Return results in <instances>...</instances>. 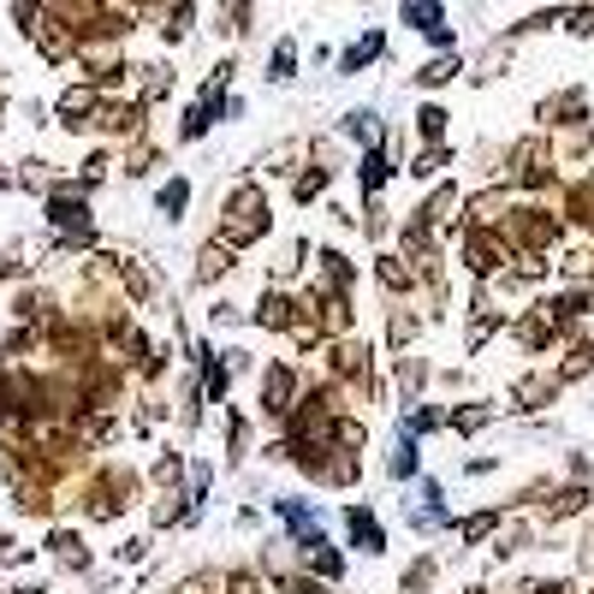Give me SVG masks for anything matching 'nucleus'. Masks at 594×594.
<instances>
[{"instance_id": "12", "label": "nucleus", "mask_w": 594, "mask_h": 594, "mask_svg": "<svg viewBox=\"0 0 594 594\" xmlns=\"http://www.w3.org/2000/svg\"><path fill=\"white\" fill-rule=\"evenodd\" d=\"M7 309H12V321H24V327H48V321H60V316H66V309H60V297L48 291L42 279H30V286H24L19 297H12Z\"/></svg>"}, {"instance_id": "31", "label": "nucleus", "mask_w": 594, "mask_h": 594, "mask_svg": "<svg viewBox=\"0 0 594 594\" xmlns=\"http://www.w3.org/2000/svg\"><path fill=\"white\" fill-rule=\"evenodd\" d=\"M220 594H268V576L256 565H232V571H220Z\"/></svg>"}, {"instance_id": "20", "label": "nucleus", "mask_w": 594, "mask_h": 594, "mask_svg": "<svg viewBox=\"0 0 594 594\" xmlns=\"http://www.w3.org/2000/svg\"><path fill=\"white\" fill-rule=\"evenodd\" d=\"M268 517H279V529H286V535L309 529V523H321L316 499H291V494H274V499H268Z\"/></svg>"}, {"instance_id": "36", "label": "nucleus", "mask_w": 594, "mask_h": 594, "mask_svg": "<svg viewBox=\"0 0 594 594\" xmlns=\"http://www.w3.org/2000/svg\"><path fill=\"white\" fill-rule=\"evenodd\" d=\"M446 108H434V101H428V108L423 113H416V131H423V143H440V137H446Z\"/></svg>"}, {"instance_id": "34", "label": "nucleus", "mask_w": 594, "mask_h": 594, "mask_svg": "<svg viewBox=\"0 0 594 594\" xmlns=\"http://www.w3.org/2000/svg\"><path fill=\"white\" fill-rule=\"evenodd\" d=\"M416 327H423V321H416L410 309H393V316H387V345H393V352H410Z\"/></svg>"}, {"instance_id": "19", "label": "nucleus", "mask_w": 594, "mask_h": 594, "mask_svg": "<svg viewBox=\"0 0 594 594\" xmlns=\"http://www.w3.org/2000/svg\"><path fill=\"white\" fill-rule=\"evenodd\" d=\"M446 428V405H428V398H416V405H405V416H398V434H410V440H428V434Z\"/></svg>"}, {"instance_id": "8", "label": "nucleus", "mask_w": 594, "mask_h": 594, "mask_svg": "<svg viewBox=\"0 0 594 594\" xmlns=\"http://www.w3.org/2000/svg\"><path fill=\"white\" fill-rule=\"evenodd\" d=\"M339 523H345V547H352V553H369V558L387 553V529H380V517H375L369 499H352Z\"/></svg>"}, {"instance_id": "42", "label": "nucleus", "mask_w": 594, "mask_h": 594, "mask_svg": "<svg viewBox=\"0 0 594 594\" xmlns=\"http://www.w3.org/2000/svg\"><path fill=\"white\" fill-rule=\"evenodd\" d=\"M155 167H161V149H137L126 172H131V179H149V172H155Z\"/></svg>"}, {"instance_id": "14", "label": "nucleus", "mask_w": 594, "mask_h": 594, "mask_svg": "<svg viewBox=\"0 0 594 594\" xmlns=\"http://www.w3.org/2000/svg\"><path fill=\"white\" fill-rule=\"evenodd\" d=\"M185 464H190V452H179V446H161V452H155V458H149V494H179V487H185Z\"/></svg>"}, {"instance_id": "3", "label": "nucleus", "mask_w": 594, "mask_h": 594, "mask_svg": "<svg viewBox=\"0 0 594 594\" xmlns=\"http://www.w3.org/2000/svg\"><path fill=\"white\" fill-rule=\"evenodd\" d=\"M42 220L55 238H101L96 208H90V185L83 179H55V190L42 197Z\"/></svg>"}, {"instance_id": "13", "label": "nucleus", "mask_w": 594, "mask_h": 594, "mask_svg": "<svg viewBox=\"0 0 594 594\" xmlns=\"http://www.w3.org/2000/svg\"><path fill=\"white\" fill-rule=\"evenodd\" d=\"M232 268H238V250H232L226 238H208L202 250H197V261H190V286L208 291V286H220V279L232 274Z\"/></svg>"}, {"instance_id": "4", "label": "nucleus", "mask_w": 594, "mask_h": 594, "mask_svg": "<svg viewBox=\"0 0 594 594\" xmlns=\"http://www.w3.org/2000/svg\"><path fill=\"white\" fill-rule=\"evenodd\" d=\"M250 321L261 327V334H279V339H297V334H309V304H304V291L297 286H261L256 297V309H250Z\"/></svg>"}, {"instance_id": "41", "label": "nucleus", "mask_w": 594, "mask_h": 594, "mask_svg": "<svg viewBox=\"0 0 594 594\" xmlns=\"http://www.w3.org/2000/svg\"><path fill=\"white\" fill-rule=\"evenodd\" d=\"M220 363H226V375H232V380H238L244 369H256V357L244 352V345H226V352H220Z\"/></svg>"}, {"instance_id": "23", "label": "nucleus", "mask_w": 594, "mask_h": 594, "mask_svg": "<svg viewBox=\"0 0 594 594\" xmlns=\"http://www.w3.org/2000/svg\"><path fill=\"white\" fill-rule=\"evenodd\" d=\"M375 286H380V291H393V297L416 291V274H410V261H405V256H387V250H380V256H375Z\"/></svg>"}, {"instance_id": "24", "label": "nucleus", "mask_w": 594, "mask_h": 594, "mask_svg": "<svg viewBox=\"0 0 594 594\" xmlns=\"http://www.w3.org/2000/svg\"><path fill=\"white\" fill-rule=\"evenodd\" d=\"M393 375H398V398H405V405H416V398H423V387H428V363L410 357V352H398Z\"/></svg>"}, {"instance_id": "5", "label": "nucleus", "mask_w": 594, "mask_h": 594, "mask_svg": "<svg viewBox=\"0 0 594 594\" xmlns=\"http://www.w3.org/2000/svg\"><path fill=\"white\" fill-rule=\"evenodd\" d=\"M321 363H327V380H339V387H357V393H380L375 387V352L352 334L327 339L321 345Z\"/></svg>"}, {"instance_id": "35", "label": "nucleus", "mask_w": 594, "mask_h": 594, "mask_svg": "<svg viewBox=\"0 0 594 594\" xmlns=\"http://www.w3.org/2000/svg\"><path fill=\"white\" fill-rule=\"evenodd\" d=\"M297 72V42L286 37V42H274V60H268V83H286Z\"/></svg>"}, {"instance_id": "21", "label": "nucleus", "mask_w": 594, "mask_h": 594, "mask_svg": "<svg viewBox=\"0 0 594 594\" xmlns=\"http://www.w3.org/2000/svg\"><path fill=\"white\" fill-rule=\"evenodd\" d=\"M416 476H423V440L398 434L393 452H387V482H416Z\"/></svg>"}, {"instance_id": "9", "label": "nucleus", "mask_w": 594, "mask_h": 594, "mask_svg": "<svg viewBox=\"0 0 594 594\" xmlns=\"http://www.w3.org/2000/svg\"><path fill=\"white\" fill-rule=\"evenodd\" d=\"M505 261H512V244H505L499 232H487V226H469L464 232V268L476 279H494Z\"/></svg>"}, {"instance_id": "48", "label": "nucleus", "mask_w": 594, "mask_h": 594, "mask_svg": "<svg viewBox=\"0 0 594 594\" xmlns=\"http://www.w3.org/2000/svg\"><path fill=\"white\" fill-rule=\"evenodd\" d=\"M0 594H7V588H0Z\"/></svg>"}, {"instance_id": "38", "label": "nucleus", "mask_w": 594, "mask_h": 594, "mask_svg": "<svg viewBox=\"0 0 594 594\" xmlns=\"http://www.w3.org/2000/svg\"><path fill=\"white\" fill-rule=\"evenodd\" d=\"M452 72H458V60H452V55H440V60H428L423 72H416V83H423V90H434V83H446Z\"/></svg>"}, {"instance_id": "27", "label": "nucleus", "mask_w": 594, "mask_h": 594, "mask_svg": "<svg viewBox=\"0 0 594 594\" xmlns=\"http://www.w3.org/2000/svg\"><path fill=\"white\" fill-rule=\"evenodd\" d=\"M487 423H494V405H476V398H469V405H452V410H446V428H452V434H464V440H469V434H482Z\"/></svg>"}, {"instance_id": "16", "label": "nucleus", "mask_w": 594, "mask_h": 594, "mask_svg": "<svg viewBox=\"0 0 594 594\" xmlns=\"http://www.w3.org/2000/svg\"><path fill=\"white\" fill-rule=\"evenodd\" d=\"M405 24H410V30H423L434 48H452V24H446L440 0H410V7H405Z\"/></svg>"}, {"instance_id": "39", "label": "nucleus", "mask_w": 594, "mask_h": 594, "mask_svg": "<svg viewBox=\"0 0 594 594\" xmlns=\"http://www.w3.org/2000/svg\"><path fill=\"white\" fill-rule=\"evenodd\" d=\"M12 185H30V190H42V197H48V190H55V172H48V161H24V172Z\"/></svg>"}, {"instance_id": "33", "label": "nucleus", "mask_w": 594, "mask_h": 594, "mask_svg": "<svg viewBox=\"0 0 594 594\" xmlns=\"http://www.w3.org/2000/svg\"><path fill=\"white\" fill-rule=\"evenodd\" d=\"M452 529H458V541H464V547H476V541H487V535L499 529V512H476V517L452 523Z\"/></svg>"}, {"instance_id": "2", "label": "nucleus", "mask_w": 594, "mask_h": 594, "mask_svg": "<svg viewBox=\"0 0 594 594\" xmlns=\"http://www.w3.org/2000/svg\"><path fill=\"white\" fill-rule=\"evenodd\" d=\"M268 232H274L268 190H261V185H232V190H226V202H220V232H215V238H226V244L244 256L250 244H261Z\"/></svg>"}, {"instance_id": "45", "label": "nucleus", "mask_w": 594, "mask_h": 594, "mask_svg": "<svg viewBox=\"0 0 594 594\" xmlns=\"http://www.w3.org/2000/svg\"><path fill=\"white\" fill-rule=\"evenodd\" d=\"M487 469H499V458H469L464 476H487Z\"/></svg>"}, {"instance_id": "40", "label": "nucleus", "mask_w": 594, "mask_h": 594, "mask_svg": "<svg viewBox=\"0 0 594 594\" xmlns=\"http://www.w3.org/2000/svg\"><path fill=\"white\" fill-rule=\"evenodd\" d=\"M440 167H446V149H440V143H428V149L410 161V172H416V179H434V172H440Z\"/></svg>"}, {"instance_id": "30", "label": "nucleus", "mask_w": 594, "mask_h": 594, "mask_svg": "<svg viewBox=\"0 0 594 594\" xmlns=\"http://www.w3.org/2000/svg\"><path fill=\"white\" fill-rule=\"evenodd\" d=\"M90 113H101L96 90H66V96H60V119H66V126H72V131H83V126H90Z\"/></svg>"}, {"instance_id": "17", "label": "nucleus", "mask_w": 594, "mask_h": 594, "mask_svg": "<svg viewBox=\"0 0 594 594\" xmlns=\"http://www.w3.org/2000/svg\"><path fill=\"white\" fill-rule=\"evenodd\" d=\"M316 279L321 286H334V291H352L357 286V261L339 250V244H321L316 250Z\"/></svg>"}, {"instance_id": "32", "label": "nucleus", "mask_w": 594, "mask_h": 594, "mask_svg": "<svg viewBox=\"0 0 594 594\" xmlns=\"http://www.w3.org/2000/svg\"><path fill=\"white\" fill-rule=\"evenodd\" d=\"M321 190H327V167H304V172H297V179H291V202H316L321 197Z\"/></svg>"}, {"instance_id": "10", "label": "nucleus", "mask_w": 594, "mask_h": 594, "mask_svg": "<svg viewBox=\"0 0 594 594\" xmlns=\"http://www.w3.org/2000/svg\"><path fill=\"white\" fill-rule=\"evenodd\" d=\"M405 523L416 535H434V529H452V505H446V487L434 476H416V505L405 512Z\"/></svg>"}, {"instance_id": "15", "label": "nucleus", "mask_w": 594, "mask_h": 594, "mask_svg": "<svg viewBox=\"0 0 594 594\" xmlns=\"http://www.w3.org/2000/svg\"><path fill=\"white\" fill-rule=\"evenodd\" d=\"M393 172H398V155H393L387 143L363 149V167H357V179H363V197H380V190L393 185Z\"/></svg>"}, {"instance_id": "11", "label": "nucleus", "mask_w": 594, "mask_h": 594, "mask_svg": "<svg viewBox=\"0 0 594 594\" xmlns=\"http://www.w3.org/2000/svg\"><path fill=\"white\" fill-rule=\"evenodd\" d=\"M119 291H126V304H137V309H167V286H161V274L149 268V261H119Z\"/></svg>"}, {"instance_id": "44", "label": "nucleus", "mask_w": 594, "mask_h": 594, "mask_svg": "<svg viewBox=\"0 0 594 594\" xmlns=\"http://www.w3.org/2000/svg\"><path fill=\"white\" fill-rule=\"evenodd\" d=\"M12 279H30V261H19V256L0 250V286H12Z\"/></svg>"}, {"instance_id": "22", "label": "nucleus", "mask_w": 594, "mask_h": 594, "mask_svg": "<svg viewBox=\"0 0 594 594\" xmlns=\"http://www.w3.org/2000/svg\"><path fill=\"white\" fill-rule=\"evenodd\" d=\"M380 55H387V30H369V37H357V42L339 55V78H352V72H363V66H375Z\"/></svg>"}, {"instance_id": "25", "label": "nucleus", "mask_w": 594, "mask_h": 594, "mask_svg": "<svg viewBox=\"0 0 594 594\" xmlns=\"http://www.w3.org/2000/svg\"><path fill=\"white\" fill-rule=\"evenodd\" d=\"M339 131L352 137V143H363V149H375L380 137H387V131H380V113H375V108H352V113L339 119Z\"/></svg>"}, {"instance_id": "37", "label": "nucleus", "mask_w": 594, "mask_h": 594, "mask_svg": "<svg viewBox=\"0 0 594 594\" xmlns=\"http://www.w3.org/2000/svg\"><path fill=\"white\" fill-rule=\"evenodd\" d=\"M113 558H119V565H143V558H149V535H126V541H119V547H113Z\"/></svg>"}, {"instance_id": "43", "label": "nucleus", "mask_w": 594, "mask_h": 594, "mask_svg": "<svg viewBox=\"0 0 594 594\" xmlns=\"http://www.w3.org/2000/svg\"><path fill=\"white\" fill-rule=\"evenodd\" d=\"M244 316H250V309H238V304H226V297H220V304H215V309H208V321H215V327H238Z\"/></svg>"}, {"instance_id": "7", "label": "nucleus", "mask_w": 594, "mask_h": 594, "mask_svg": "<svg viewBox=\"0 0 594 594\" xmlns=\"http://www.w3.org/2000/svg\"><path fill=\"white\" fill-rule=\"evenodd\" d=\"M37 553H42L55 571H66V576H90V571H96L90 541H83V529H72V523H48V535H42Z\"/></svg>"}, {"instance_id": "28", "label": "nucleus", "mask_w": 594, "mask_h": 594, "mask_svg": "<svg viewBox=\"0 0 594 594\" xmlns=\"http://www.w3.org/2000/svg\"><path fill=\"white\" fill-rule=\"evenodd\" d=\"M434 576H440V558H434V553H416L410 565H405V576H398V594H428Z\"/></svg>"}, {"instance_id": "47", "label": "nucleus", "mask_w": 594, "mask_h": 594, "mask_svg": "<svg viewBox=\"0 0 594 594\" xmlns=\"http://www.w3.org/2000/svg\"><path fill=\"white\" fill-rule=\"evenodd\" d=\"M7 535H12V529H7V523H0V541H7Z\"/></svg>"}, {"instance_id": "26", "label": "nucleus", "mask_w": 594, "mask_h": 594, "mask_svg": "<svg viewBox=\"0 0 594 594\" xmlns=\"http://www.w3.org/2000/svg\"><path fill=\"white\" fill-rule=\"evenodd\" d=\"M161 529H185V494H155L149 499V535Z\"/></svg>"}, {"instance_id": "29", "label": "nucleus", "mask_w": 594, "mask_h": 594, "mask_svg": "<svg viewBox=\"0 0 594 594\" xmlns=\"http://www.w3.org/2000/svg\"><path fill=\"white\" fill-rule=\"evenodd\" d=\"M185 208H190V179H161V190H155V215L185 220Z\"/></svg>"}, {"instance_id": "46", "label": "nucleus", "mask_w": 594, "mask_h": 594, "mask_svg": "<svg viewBox=\"0 0 594 594\" xmlns=\"http://www.w3.org/2000/svg\"><path fill=\"white\" fill-rule=\"evenodd\" d=\"M571 30H594V12H571Z\"/></svg>"}, {"instance_id": "18", "label": "nucleus", "mask_w": 594, "mask_h": 594, "mask_svg": "<svg viewBox=\"0 0 594 594\" xmlns=\"http://www.w3.org/2000/svg\"><path fill=\"white\" fill-rule=\"evenodd\" d=\"M250 452H256V423L244 410H226V469H244Z\"/></svg>"}, {"instance_id": "1", "label": "nucleus", "mask_w": 594, "mask_h": 594, "mask_svg": "<svg viewBox=\"0 0 594 594\" xmlns=\"http://www.w3.org/2000/svg\"><path fill=\"white\" fill-rule=\"evenodd\" d=\"M143 494H149V482L137 476L131 464H101L96 476L78 487V512H83V523H119Z\"/></svg>"}, {"instance_id": "6", "label": "nucleus", "mask_w": 594, "mask_h": 594, "mask_svg": "<svg viewBox=\"0 0 594 594\" xmlns=\"http://www.w3.org/2000/svg\"><path fill=\"white\" fill-rule=\"evenodd\" d=\"M297 393H304V375H297V357H268L261 363V387H256V405L261 416L279 428L286 423V410L297 405Z\"/></svg>"}]
</instances>
